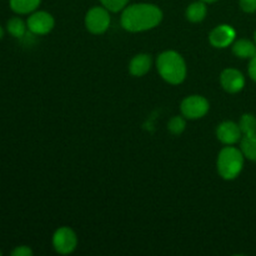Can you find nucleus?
Segmentation results:
<instances>
[{
	"instance_id": "nucleus-21",
	"label": "nucleus",
	"mask_w": 256,
	"mask_h": 256,
	"mask_svg": "<svg viewBox=\"0 0 256 256\" xmlns=\"http://www.w3.org/2000/svg\"><path fill=\"white\" fill-rule=\"evenodd\" d=\"M12 256H32V250L29 246H18L12 252Z\"/></svg>"
},
{
	"instance_id": "nucleus-10",
	"label": "nucleus",
	"mask_w": 256,
	"mask_h": 256,
	"mask_svg": "<svg viewBox=\"0 0 256 256\" xmlns=\"http://www.w3.org/2000/svg\"><path fill=\"white\" fill-rule=\"evenodd\" d=\"M218 139L226 145H232L242 139V129L239 124L234 122H224L218 126L216 130Z\"/></svg>"
},
{
	"instance_id": "nucleus-25",
	"label": "nucleus",
	"mask_w": 256,
	"mask_h": 256,
	"mask_svg": "<svg viewBox=\"0 0 256 256\" xmlns=\"http://www.w3.org/2000/svg\"><path fill=\"white\" fill-rule=\"evenodd\" d=\"M255 42H256V32H255Z\"/></svg>"
},
{
	"instance_id": "nucleus-22",
	"label": "nucleus",
	"mask_w": 256,
	"mask_h": 256,
	"mask_svg": "<svg viewBox=\"0 0 256 256\" xmlns=\"http://www.w3.org/2000/svg\"><path fill=\"white\" fill-rule=\"evenodd\" d=\"M249 75L254 82H256V56L252 58V59H250Z\"/></svg>"
},
{
	"instance_id": "nucleus-6",
	"label": "nucleus",
	"mask_w": 256,
	"mask_h": 256,
	"mask_svg": "<svg viewBox=\"0 0 256 256\" xmlns=\"http://www.w3.org/2000/svg\"><path fill=\"white\" fill-rule=\"evenodd\" d=\"M76 244V235H75V232L70 228H60V229L55 232L54 236H52V245H54V249L59 254H70V252L75 250Z\"/></svg>"
},
{
	"instance_id": "nucleus-23",
	"label": "nucleus",
	"mask_w": 256,
	"mask_h": 256,
	"mask_svg": "<svg viewBox=\"0 0 256 256\" xmlns=\"http://www.w3.org/2000/svg\"><path fill=\"white\" fill-rule=\"evenodd\" d=\"M2 36H4V30H2V28L0 26V39H2Z\"/></svg>"
},
{
	"instance_id": "nucleus-12",
	"label": "nucleus",
	"mask_w": 256,
	"mask_h": 256,
	"mask_svg": "<svg viewBox=\"0 0 256 256\" xmlns=\"http://www.w3.org/2000/svg\"><path fill=\"white\" fill-rule=\"evenodd\" d=\"M232 52L242 59H252L256 56V42L246 39H240L232 45Z\"/></svg>"
},
{
	"instance_id": "nucleus-17",
	"label": "nucleus",
	"mask_w": 256,
	"mask_h": 256,
	"mask_svg": "<svg viewBox=\"0 0 256 256\" xmlns=\"http://www.w3.org/2000/svg\"><path fill=\"white\" fill-rule=\"evenodd\" d=\"M28 25H25V22H22L20 18H12L8 22V32L15 38H22L24 36L25 29H26Z\"/></svg>"
},
{
	"instance_id": "nucleus-5",
	"label": "nucleus",
	"mask_w": 256,
	"mask_h": 256,
	"mask_svg": "<svg viewBox=\"0 0 256 256\" xmlns=\"http://www.w3.org/2000/svg\"><path fill=\"white\" fill-rule=\"evenodd\" d=\"M209 112V102L200 95H192L182 102V112L188 119H200Z\"/></svg>"
},
{
	"instance_id": "nucleus-3",
	"label": "nucleus",
	"mask_w": 256,
	"mask_h": 256,
	"mask_svg": "<svg viewBox=\"0 0 256 256\" xmlns=\"http://www.w3.org/2000/svg\"><path fill=\"white\" fill-rule=\"evenodd\" d=\"M244 166V154L234 146H226L218 156V172L225 180H232L242 172Z\"/></svg>"
},
{
	"instance_id": "nucleus-26",
	"label": "nucleus",
	"mask_w": 256,
	"mask_h": 256,
	"mask_svg": "<svg viewBox=\"0 0 256 256\" xmlns=\"http://www.w3.org/2000/svg\"><path fill=\"white\" fill-rule=\"evenodd\" d=\"M0 255H2V252H0Z\"/></svg>"
},
{
	"instance_id": "nucleus-1",
	"label": "nucleus",
	"mask_w": 256,
	"mask_h": 256,
	"mask_svg": "<svg viewBox=\"0 0 256 256\" xmlns=\"http://www.w3.org/2000/svg\"><path fill=\"white\" fill-rule=\"evenodd\" d=\"M162 19V12L156 5L142 2L124 8L122 14V26L128 32H145L159 25Z\"/></svg>"
},
{
	"instance_id": "nucleus-14",
	"label": "nucleus",
	"mask_w": 256,
	"mask_h": 256,
	"mask_svg": "<svg viewBox=\"0 0 256 256\" xmlns=\"http://www.w3.org/2000/svg\"><path fill=\"white\" fill-rule=\"evenodd\" d=\"M42 0H10V8L18 14H29L40 5Z\"/></svg>"
},
{
	"instance_id": "nucleus-15",
	"label": "nucleus",
	"mask_w": 256,
	"mask_h": 256,
	"mask_svg": "<svg viewBox=\"0 0 256 256\" xmlns=\"http://www.w3.org/2000/svg\"><path fill=\"white\" fill-rule=\"evenodd\" d=\"M242 152L245 158L256 162V132L252 135H244L242 140Z\"/></svg>"
},
{
	"instance_id": "nucleus-7",
	"label": "nucleus",
	"mask_w": 256,
	"mask_h": 256,
	"mask_svg": "<svg viewBox=\"0 0 256 256\" xmlns=\"http://www.w3.org/2000/svg\"><path fill=\"white\" fill-rule=\"evenodd\" d=\"M26 25L34 34L45 35L54 28V18L46 12H36L30 15Z\"/></svg>"
},
{
	"instance_id": "nucleus-24",
	"label": "nucleus",
	"mask_w": 256,
	"mask_h": 256,
	"mask_svg": "<svg viewBox=\"0 0 256 256\" xmlns=\"http://www.w3.org/2000/svg\"><path fill=\"white\" fill-rule=\"evenodd\" d=\"M202 2H216V0H202Z\"/></svg>"
},
{
	"instance_id": "nucleus-20",
	"label": "nucleus",
	"mask_w": 256,
	"mask_h": 256,
	"mask_svg": "<svg viewBox=\"0 0 256 256\" xmlns=\"http://www.w3.org/2000/svg\"><path fill=\"white\" fill-rule=\"evenodd\" d=\"M239 4L245 12H256V0H239Z\"/></svg>"
},
{
	"instance_id": "nucleus-19",
	"label": "nucleus",
	"mask_w": 256,
	"mask_h": 256,
	"mask_svg": "<svg viewBox=\"0 0 256 256\" xmlns=\"http://www.w3.org/2000/svg\"><path fill=\"white\" fill-rule=\"evenodd\" d=\"M100 2H102V6L106 8L109 12H116L124 9L128 5V2H129V0H100Z\"/></svg>"
},
{
	"instance_id": "nucleus-18",
	"label": "nucleus",
	"mask_w": 256,
	"mask_h": 256,
	"mask_svg": "<svg viewBox=\"0 0 256 256\" xmlns=\"http://www.w3.org/2000/svg\"><path fill=\"white\" fill-rule=\"evenodd\" d=\"M185 126H186V122H185V119L182 116H174L170 119L169 124H168V128H169L170 132L175 135H179L184 132Z\"/></svg>"
},
{
	"instance_id": "nucleus-8",
	"label": "nucleus",
	"mask_w": 256,
	"mask_h": 256,
	"mask_svg": "<svg viewBox=\"0 0 256 256\" xmlns=\"http://www.w3.org/2000/svg\"><path fill=\"white\" fill-rule=\"evenodd\" d=\"M235 36H236V32H235L234 28L230 26V25L222 24L215 28L210 32L209 40L212 46L222 49V48H228L229 45H232L234 42Z\"/></svg>"
},
{
	"instance_id": "nucleus-11",
	"label": "nucleus",
	"mask_w": 256,
	"mask_h": 256,
	"mask_svg": "<svg viewBox=\"0 0 256 256\" xmlns=\"http://www.w3.org/2000/svg\"><path fill=\"white\" fill-rule=\"evenodd\" d=\"M152 68V58L148 54H138L132 59L129 65L130 72L134 76H142Z\"/></svg>"
},
{
	"instance_id": "nucleus-2",
	"label": "nucleus",
	"mask_w": 256,
	"mask_h": 256,
	"mask_svg": "<svg viewBox=\"0 0 256 256\" xmlns=\"http://www.w3.org/2000/svg\"><path fill=\"white\" fill-rule=\"evenodd\" d=\"M156 68L160 76L170 84H180L186 76V64L176 52H164L158 56Z\"/></svg>"
},
{
	"instance_id": "nucleus-16",
	"label": "nucleus",
	"mask_w": 256,
	"mask_h": 256,
	"mask_svg": "<svg viewBox=\"0 0 256 256\" xmlns=\"http://www.w3.org/2000/svg\"><path fill=\"white\" fill-rule=\"evenodd\" d=\"M239 126L242 135H252L256 132V118L252 114H244L240 119Z\"/></svg>"
},
{
	"instance_id": "nucleus-9",
	"label": "nucleus",
	"mask_w": 256,
	"mask_h": 256,
	"mask_svg": "<svg viewBox=\"0 0 256 256\" xmlns=\"http://www.w3.org/2000/svg\"><path fill=\"white\" fill-rule=\"evenodd\" d=\"M220 82L228 92L235 94L242 92V88L245 86V78L239 70L225 69L220 75Z\"/></svg>"
},
{
	"instance_id": "nucleus-13",
	"label": "nucleus",
	"mask_w": 256,
	"mask_h": 256,
	"mask_svg": "<svg viewBox=\"0 0 256 256\" xmlns=\"http://www.w3.org/2000/svg\"><path fill=\"white\" fill-rule=\"evenodd\" d=\"M206 5L205 2H195L190 4L186 9V18L192 22H199L206 16Z\"/></svg>"
},
{
	"instance_id": "nucleus-4",
	"label": "nucleus",
	"mask_w": 256,
	"mask_h": 256,
	"mask_svg": "<svg viewBox=\"0 0 256 256\" xmlns=\"http://www.w3.org/2000/svg\"><path fill=\"white\" fill-rule=\"evenodd\" d=\"M110 25L109 10L106 8L95 6L85 15V26L92 34H102Z\"/></svg>"
}]
</instances>
